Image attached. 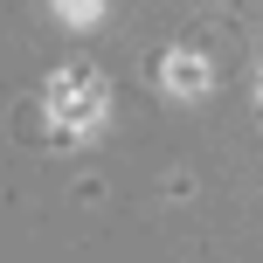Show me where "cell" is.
Returning <instances> with one entry per match:
<instances>
[{"instance_id": "6da1fadb", "label": "cell", "mask_w": 263, "mask_h": 263, "mask_svg": "<svg viewBox=\"0 0 263 263\" xmlns=\"http://www.w3.org/2000/svg\"><path fill=\"white\" fill-rule=\"evenodd\" d=\"M49 97H55V118H63V125H69V118L83 125V118H97V97H104V90H97L90 69H77V77H55Z\"/></svg>"}]
</instances>
